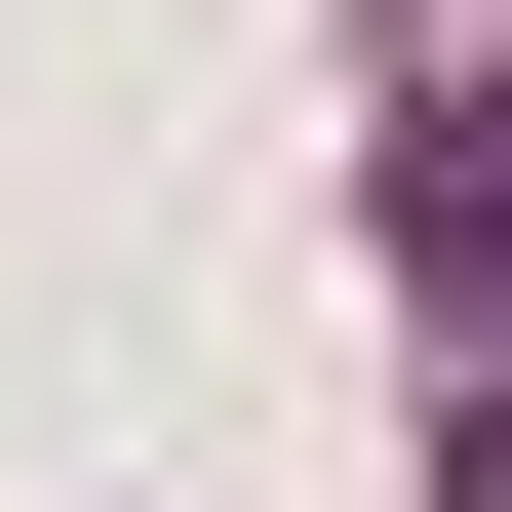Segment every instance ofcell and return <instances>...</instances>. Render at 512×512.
I'll return each instance as SVG.
<instances>
[{"instance_id":"7a4b0ae2","label":"cell","mask_w":512,"mask_h":512,"mask_svg":"<svg viewBox=\"0 0 512 512\" xmlns=\"http://www.w3.org/2000/svg\"><path fill=\"white\" fill-rule=\"evenodd\" d=\"M434 512H512V394H473V434H434Z\"/></svg>"},{"instance_id":"6da1fadb","label":"cell","mask_w":512,"mask_h":512,"mask_svg":"<svg viewBox=\"0 0 512 512\" xmlns=\"http://www.w3.org/2000/svg\"><path fill=\"white\" fill-rule=\"evenodd\" d=\"M394 237H434V276H512V79H434V119H394Z\"/></svg>"}]
</instances>
